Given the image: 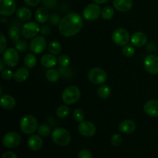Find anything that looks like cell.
<instances>
[{
	"mask_svg": "<svg viewBox=\"0 0 158 158\" xmlns=\"http://www.w3.org/2000/svg\"><path fill=\"white\" fill-rule=\"evenodd\" d=\"M37 132H38L39 135H40L41 137H47L50 134L51 129L48 125L42 124L38 127Z\"/></svg>",
	"mask_w": 158,
	"mask_h": 158,
	"instance_id": "obj_32",
	"label": "cell"
},
{
	"mask_svg": "<svg viewBox=\"0 0 158 158\" xmlns=\"http://www.w3.org/2000/svg\"><path fill=\"white\" fill-rule=\"evenodd\" d=\"M111 93V89L109 86L105 84H102L99 86L97 89V95L101 99H106L110 97Z\"/></svg>",
	"mask_w": 158,
	"mask_h": 158,
	"instance_id": "obj_26",
	"label": "cell"
},
{
	"mask_svg": "<svg viewBox=\"0 0 158 158\" xmlns=\"http://www.w3.org/2000/svg\"><path fill=\"white\" fill-rule=\"evenodd\" d=\"M122 142H123V137H122V136L120 134H115L111 137V143L114 147L120 146Z\"/></svg>",
	"mask_w": 158,
	"mask_h": 158,
	"instance_id": "obj_37",
	"label": "cell"
},
{
	"mask_svg": "<svg viewBox=\"0 0 158 158\" xmlns=\"http://www.w3.org/2000/svg\"><path fill=\"white\" fill-rule=\"evenodd\" d=\"M6 45H7V42H6V38L5 37L4 34H0V52L3 53L5 50H6Z\"/></svg>",
	"mask_w": 158,
	"mask_h": 158,
	"instance_id": "obj_40",
	"label": "cell"
},
{
	"mask_svg": "<svg viewBox=\"0 0 158 158\" xmlns=\"http://www.w3.org/2000/svg\"><path fill=\"white\" fill-rule=\"evenodd\" d=\"M2 60L6 66L9 67H15L19 62V56L18 50L13 48L6 49L2 53Z\"/></svg>",
	"mask_w": 158,
	"mask_h": 158,
	"instance_id": "obj_7",
	"label": "cell"
},
{
	"mask_svg": "<svg viewBox=\"0 0 158 158\" xmlns=\"http://www.w3.org/2000/svg\"><path fill=\"white\" fill-rule=\"evenodd\" d=\"M122 52H123V54L125 56L130 58V57H132L134 56V54H135V49L131 45H126V46H123V49H122Z\"/></svg>",
	"mask_w": 158,
	"mask_h": 158,
	"instance_id": "obj_33",
	"label": "cell"
},
{
	"mask_svg": "<svg viewBox=\"0 0 158 158\" xmlns=\"http://www.w3.org/2000/svg\"><path fill=\"white\" fill-rule=\"evenodd\" d=\"M29 71L28 70L27 68L26 67H20L17 69L14 73L13 79L16 82L22 83L24 82L29 78Z\"/></svg>",
	"mask_w": 158,
	"mask_h": 158,
	"instance_id": "obj_23",
	"label": "cell"
},
{
	"mask_svg": "<svg viewBox=\"0 0 158 158\" xmlns=\"http://www.w3.org/2000/svg\"><path fill=\"white\" fill-rule=\"evenodd\" d=\"M0 104L2 107L6 110H12L13 109L16 104L15 98L10 95H2L1 100H0Z\"/></svg>",
	"mask_w": 158,
	"mask_h": 158,
	"instance_id": "obj_20",
	"label": "cell"
},
{
	"mask_svg": "<svg viewBox=\"0 0 158 158\" xmlns=\"http://www.w3.org/2000/svg\"><path fill=\"white\" fill-rule=\"evenodd\" d=\"M143 66L147 72L152 75L158 74V56L154 54H151L145 57Z\"/></svg>",
	"mask_w": 158,
	"mask_h": 158,
	"instance_id": "obj_11",
	"label": "cell"
},
{
	"mask_svg": "<svg viewBox=\"0 0 158 158\" xmlns=\"http://www.w3.org/2000/svg\"><path fill=\"white\" fill-rule=\"evenodd\" d=\"M37 63L36 57L34 54L28 53L24 58V64L28 68H34Z\"/></svg>",
	"mask_w": 158,
	"mask_h": 158,
	"instance_id": "obj_27",
	"label": "cell"
},
{
	"mask_svg": "<svg viewBox=\"0 0 158 158\" xmlns=\"http://www.w3.org/2000/svg\"><path fill=\"white\" fill-rule=\"evenodd\" d=\"M16 16L22 21H28L32 17V12L26 7H20L16 10Z\"/></svg>",
	"mask_w": 158,
	"mask_h": 158,
	"instance_id": "obj_24",
	"label": "cell"
},
{
	"mask_svg": "<svg viewBox=\"0 0 158 158\" xmlns=\"http://www.w3.org/2000/svg\"><path fill=\"white\" fill-rule=\"evenodd\" d=\"M131 42L136 47H142L148 42V36L142 32H136L131 35Z\"/></svg>",
	"mask_w": 158,
	"mask_h": 158,
	"instance_id": "obj_16",
	"label": "cell"
},
{
	"mask_svg": "<svg viewBox=\"0 0 158 158\" xmlns=\"http://www.w3.org/2000/svg\"><path fill=\"white\" fill-rule=\"evenodd\" d=\"M2 158H18V157L15 153L12 152V151H7L3 154Z\"/></svg>",
	"mask_w": 158,
	"mask_h": 158,
	"instance_id": "obj_45",
	"label": "cell"
},
{
	"mask_svg": "<svg viewBox=\"0 0 158 158\" xmlns=\"http://www.w3.org/2000/svg\"><path fill=\"white\" fill-rule=\"evenodd\" d=\"M21 32L25 39H33L39 32H40V27L35 22H28L23 26Z\"/></svg>",
	"mask_w": 158,
	"mask_h": 158,
	"instance_id": "obj_9",
	"label": "cell"
},
{
	"mask_svg": "<svg viewBox=\"0 0 158 158\" xmlns=\"http://www.w3.org/2000/svg\"><path fill=\"white\" fill-rule=\"evenodd\" d=\"M47 46V41L43 35H36L30 42L29 49L33 53L40 54L43 52Z\"/></svg>",
	"mask_w": 158,
	"mask_h": 158,
	"instance_id": "obj_10",
	"label": "cell"
},
{
	"mask_svg": "<svg viewBox=\"0 0 158 158\" xmlns=\"http://www.w3.org/2000/svg\"><path fill=\"white\" fill-rule=\"evenodd\" d=\"M114 15V10L110 6H106L101 11V17L105 20H109L113 18Z\"/></svg>",
	"mask_w": 158,
	"mask_h": 158,
	"instance_id": "obj_31",
	"label": "cell"
},
{
	"mask_svg": "<svg viewBox=\"0 0 158 158\" xmlns=\"http://www.w3.org/2000/svg\"><path fill=\"white\" fill-rule=\"evenodd\" d=\"M69 109L67 106L66 105H60L57 107L56 110V114L59 118H66L68 115H69Z\"/></svg>",
	"mask_w": 158,
	"mask_h": 158,
	"instance_id": "obj_30",
	"label": "cell"
},
{
	"mask_svg": "<svg viewBox=\"0 0 158 158\" xmlns=\"http://www.w3.org/2000/svg\"><path fill=\"white\" fill-rule=\"evenodd\" d=\"M56 0H43V5L47 9H53L56 6Z\"/></svg>",
	"mask_w": 158,
	"mask_h": 158,
	"instance_id": "obj_38",
	"label": "cell"
},
{
	"mask_svg": "<svg viewBox=\"0 0 158 158\" xmlns=\"http://www.w3.org/2000/svg\"><path fill=\"white\" fill-rule=\"evenodd\" d=\"M15 47L19 52H25L27 50L28 44L27 42L24 40H19L18 41L15 43Z\"/></svg>",
	"mask_w": 158,
	"mask_h": 158,
	"instance_id": "obj_34",
	"label": "cell"
},
{
	"mask_svg": "<svg viewBox=\"0 0 158 158\" xmlns=\"http://www.w3.org/2000/svg\"><path fill=\"white\" fill-rule=\"evenodd\" d=\"M5 64H6V63H5L4 60H3L2 59H1V60H0V71H1V72H2L5 69Z\"/></svg>",
	"mask_w": 158,
	"mask_h": 158,
	"instance_id": "obj_46",
	"label": "cell"
},
{
	"mask_svg": "<svg viewBox=\"0 0 158 158\" xmlns=\"http://www.w3.org/2000/svg\"><path fill=\"white\" fill-rule=\"evenodd\" d=\"M16 10L15 0H0V14L2 16H10Z\"/></svg>",
	"mask_w": 158,
	"mask_h": 158,
	"instance_id": "obj_14",
	"label": "cell"
},
{
	"mask_svg": "<svg viewBox=\"0 0 158 158\" xmlns=\"http://www.w3.org/2000/svg\"><path fill=\"white\" fill-rule=\"evenodd\" d=\"M83 26V18L76 12L65 15L58 26L60 33L64 37H72L80 32Z\"/></svg>",
	"mask_w": 158,
	"mask_h": 158,
	"instance_id": "obj_1",
	"label": "cell"
},
{
	"mask_svg": "<svg viewBox=\"0 0 158 158\" xmlns=\"http://www.w3.org/2000/svg\"><path fill=\"white\" fill-rule=\"evenodd\" d=\"M80 96L81 93L77 86H69L63 90L62 94V100L66 104L72 105L80 100Z\"/></svg>",
	"mask_w": 158,
	"mask_h": 158,
	"instance_id": "obj_4",
	"label": "cell"
},
{
	"mask_svg": "<svg viewBox=\"0 0 158 158\" xmlns=\"http://www.w3.org/2000/svg\"><path fill=\"white\" fill-rule=\"evenodd\" d=\"M112 40L116 45L119 46H124L130 41V34L127 29L118 28L115 29L112 34Z\"/></svg>",
	"mask_w": 158,
	"mask_h": 158,
	"instance_id": "obj_6",
	"label": "cell"
},
{
	"mask_svg": "<svg viewBox=\"0 0 158 158\" xmlns=\"http://www.w3.org/2000/svg\"><path fill=\"white\" fill-rule=\"evenodd\" d=\"M136 130V123L132 120H123L119 125V131L125 134H131Z\"/></svg>",
	"mask_w": 158,
	"mask_h": 158,
	"instance_id": "obj_19",
	"label": "cell"
},
{
	"mask_svg": "<svg viewBox=\"0 0 158 158\" xmlns=\"http://www.w3.org/2000/svg\"><path fill=\"white\" fill-rule=\"evenodd\" d=\"M114 7L120 12H126L131 10L133 6L132 0H114Z\"/></svg>",
	"mask_w": 158,
	"mask_h": 158,
	"instance_id": "obj_17",
	"label": "cell"
},
{
	"mask_svg": "<svg viewBox=\"0 0 158 158\" xmlns=\"http://www.w3.org/2000/svg\"><path fill=\"white\" fill-rule=\"evenodd\" d=\"M2 77L6 80H10L14 77V73L10 69H4L2 72H1Z\"/></svg>",
	"mask_w": 158,
	"mask_h": 158,
	"instance_id": "obj_39",
	"label": "cell"
},
{
	"mask_svg": "<svg viewBox=\"0 0 158 158\" xmlns=\"http://www.w3.org/2000/svg\"><path fill=\"white\" fill-rule=\"evenodd\" d=\"M60 20L61 19H60V15H57V14H52V15H51L50 17H49V21L52 23V25L59 24Z\"/></svg>",
	"mask_w": 158,
	"mask_h": 158,
	"instance_id": "obj_42",
	"label": "cell"
},
{
	"mask_svg": "<svg viewBox=\"0 0 158 158\" xmlns=\"http://www.w3.org/2000/svg\"><path fill=\"white\" fill-rule=\"evenodd\" d=\"M88 79L94 84L102 85L107 80V74L101 68L94 67L88 72Z\"/></svg>",
	"mask_w": 158,
	"mask_h": 158,
	"instance_id": "obj_5",
	"label": "cell"
},
{
	"mask_svg": "<svg viewBox=\"0 0 158 158\" xmlns=\"http://www.w3.org/2000/svg\"><path fill=\"white\" fill-rule=\"evenodd\" d=\"M52 140L56 144L64 147L71 141V135L67 130L63 127H56L52 133Z\"/></svg>",
	"mask_w": 158,
	"mask_h": 158,
	"instance_id": "obj_2",
	"label": "cell"
},
{
	"mask_svg": "<svg viewBox=\"0 0 158 158\" xmlns=\"http://www.w3.org/2000/svg\"><path fill=\"white\" fill-rule=\"evenodd\" d=\"M78 131L83 137H93L97 132V127L92 122L89 120H83L78 125Z\"/></svg>",
	"mask_w": 158,
	"mask_h": 158,
	"instance_id": "obj_13",
	"label": "cell"
},
{
	"mask_svg": "<svg viewBox=\"0 0 158 158\" xmlns=\"http://www.w3.org/2000/svg\"><path fill=\"white\" fill-rule=\"evenodd\" d=\"M58 62L61 67L66 68L69 66V63H70V59H69V57L67 55H65L64 54V55H61L59 57Z\"/></svg>",
	"mask_w": 158,
	"mask_h": 158,
	"instance_id": "obj_36",
	"label": "cell"
},
{
	"mask_svg": "<svg viewBox=\"0 0 158 158\" xmlns=\"http://www.w3.org/2000/svg\"><path fill=\"white\" fill-rule=\"evenodd\" d=\"M57 59L53 54H45L41 57V64L46 68H52L56 65Z\"/></svg>",
	"mask_w": 158,
	"mask_h": 158,
	"instance_id": "obj_22",
	"label": "cell"
},
{
	"mask_svg": "<svg viewBox=\"0 0 158 158\" xmlns=\"http://www.w3.org/2000/svg\"><path fill=\"white\" fill-rule=\"evenodd\" d=\"M20 29L17 26H12L9 30V36L13 42H17L20 37Z\"/></svg>",
	"mask_w": 158,
	"mask_h": 158,
	"instance_id": "obj_29",
	"label": "cell"
},
{
	"mask_svg": "<svg viewBox=\"0 0 158 158\" xmlns=\"http://www.w3.org/2000/svg\"><path fill=\"white\" fill-rule=\"evenodd\" d=\"M78 158H93V155L89 150L83 149L79 152Z\"/></svg>",
	"mask_w": 158,
	"mask_h": 158,
	"instance_id": "obj_41",
	"label": "cell"
},
{
	"mask_svg": "<svg viewBox=\"0 0 158 158\" xmlns=\"http://www.w3.org/2000/svg\"><path fill=\"white\" fill-rule=\"evenodd\" d=\"M26 5L29 6H32V7H35L40 2V0H23Z\"/></svg>",
	"mask_w": 158,
	"mask_h": 158,
	"instance_id": "obj_44",
	"label": "cell"
},
{
	"mask_svg": "<svg viewBox=\"0 0 158 158\" xmlns=\"http://www.w3.org/2000/svg\"><path fill=\"white\" fill-rule=\"evenodd\" d=\"M35 18L39 23H46L49 19V14L47 9L45 7H40L35 12Z\"/></svg>",
	"mask_w": 158,
	"mask_h": 158,
	"instance_id": "obj_21",
	"label": "cell"
},
{
	"mask_svg": "<svg viewBox=\"0 0 158 158\" xmlns=\"http://www.w3.org/2000/svg\"><path fill=\"white\" fill-rule=\"evenodd\" d=\"M43 145V139L41 136L38 134H32L29 137L28 140V146L32 151H36L42 148Z\"/></svg>",
	"mask_w": 158,
	"mask_h": 158,
	"instance_id": "obj_18",
	"label": "cell"
},
{
	"mask_svg": "<svg viewBox=\"0 0 158 158\" xmlns=\"http://www.w3.org/2000/svg\"><path fill=\"white\" fill-rule=\"evenodd\" d=\"M20 130L26 134H32L38 129L37 119L32 115H26L22 118L19 123Z\"/></svg>",
	"mask_w": 158,
	"mask_h": 158,
	"instance_id": "obj_3",
	"label": "cell"
},
{
	"mask_svg": "<svg viewBox=\"0 0 158 158\" xmlns=\"http://www.w3.org/2000/svg\"><path fill=\"white\" fill-rule=\"evenodd\" d=\"M62 46L58 41H52L48 46V49L51 54L56 56L61 52Z\"/></svg>",
	"mask_w": 158,
	"mask_h": 158,
	"instance_id": "obj_28",
	"label": "cell"
},
{
	"mask_svg": "<svg viewBox=\"0 0 158 158\" xmlns=\"http://www.w3.org/2000/svg\"><path fill=\"white\" fill-rule=\"evenodd\" d=\"M143 110L147 115L152 117H158V100H151L143 106Z\"/></svg>",
	"mask_w": 158,
	"mask_h": 158,
	"instance_id": "obj_15",
	"label": "cell"
},
{
	"mask_svg": "<svg viewBox=\"0 0 158 158\" xmlns=\"http://www.w3.org/2000/svg\"><path fill=\"white\" fill-rule=\"evenodd\" d=\"M40 33L43 35H47L50 33V28L48 26H43L40 28Z\"/></svg>",
	"mask_w": 158,
	"mask_h": 158,
	"instance_id": "obj_43",
	"label": "cell"
},
{
	"mask_svg": "<svg viewBox=\"0 0 158 158\" xmlns=\"http://www.w3.org/2000/svg\"><path fill=\"white\" fill-rule=\"evenodd\" d=\"M46 79L51 83H56L60 78V73L58 70L55 69H49L46 73Z\"/></svg>",
	"mask_w": 158,
	"mask_h": 158,
	"instance_id": "obj_25",
	"label": "cell"
},
{
	"mask_svg": "<svg viewBox=\"0 0 158 158\" xmlns=\"http://www.w3.org/2000/svg\"><path fill=\"white\" fill-rule=\"evenodd\" d=\"M73 117L74 120L77 122H80L83 121L85 118V114L82 110L80 109H77L73 111Z\"/></svg>",
	"mask_w": 158,
	"mask_h": 158,
	"instance_id": "obj_35",
	"label": "cell"
},
{
	"mask_svg": "<svg viewBox=\"0 0 158 158\" xmlns=\"http://www.w3.org/2000/svg\"><path fill=\"white\" fill-rule=\"evenodd\" d=\"M101 8L97 3L89 4L84 8L83 12V17L87 21H95L101 15Z\"/></svg>",
	"mask_w": 158,
	"mask_h": 158,
	"instance_id": "obj_8",
	"label": "cell"
},
{
	"mask_svg": "<svg viewBox=\"0 0 158 158\" xmlns=\"http://www.w3.org/2000/svg\"><path fill=\"white\" fill-rule=\"evenodd\" d=\"M93 1L95 3H97V4H104V3L107 2L109 0H93Z\"/></svg>",
	"mask_w": 158,
	"mask_h": 158,
	"instance_id": "obj_47",
	"label": "cell"
},
{
	"mask_svg": "<svg viewBox=\"0 0 158 158\" xmlns=\"http://www.w3.org/2000/svg\"><path fill=\"white\" fill-rule=\"evenodd\" d=\"M21 143V137L16 132H9L3 137L2 143L7 148H15Z\"/></svg>",
	"mask_w": 158,
	"mask_h": 158,
	"instance_id": "obj_12",
	"label": "cell"
}]
</instances>
